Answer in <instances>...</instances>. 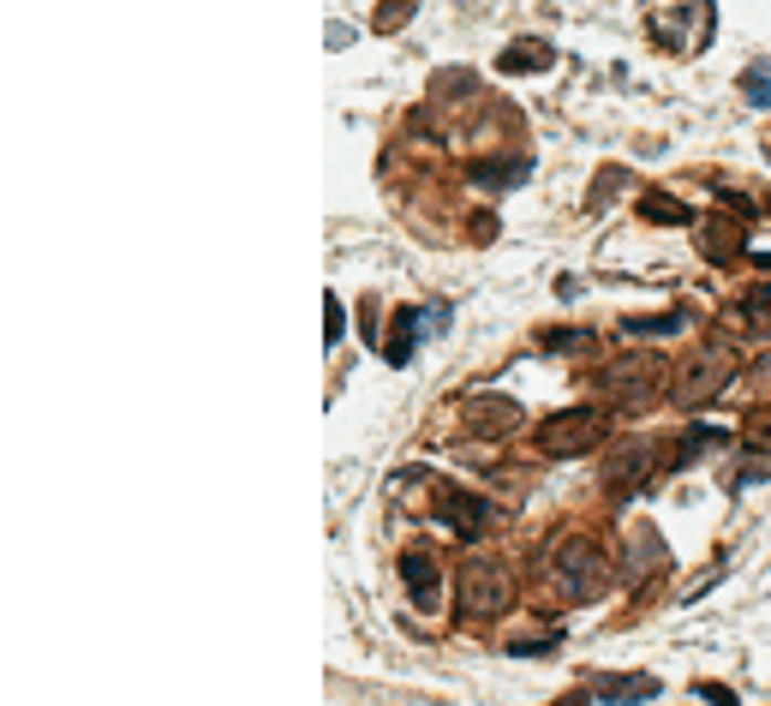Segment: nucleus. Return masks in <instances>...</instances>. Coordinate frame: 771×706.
Returning a JSON list of instances; mask_svg holds the SVG:
<instances>
[{
    "label": "nucleus",
    "instance_id": "b1692460",
    "mask_svg": "<svg viewBox=\"0 0 771 706\" xmlns=\"http://www.w3.org/2000/svg\"><path fill=\"white\" fill-rule=\"evenodd\" d=\"M700 700H706V706H736V695H730L723 683H700Z\"/></svg>",
    "mask_w": 771,
    "mask_h": 706
},
{
    "label": "nucleus",
    "instance_id": "6e6552de",
    "mask_svg": "<svg viewBox=\"0 0 771 706\" xmlns=\"http://www.w3.org/2000/svg\"><path fill=\"white\" fill-rule=\"evenodd\" d=\"M461 419H467L472 437H509L514 425H521V407H514L509 395H467Z\"/></svg>",
    "mask_w": 771,
    "mask_h": 706
},
{
    "label": "nucleus",
    "instance_id": "20e7f679",
    "mask_svg": "<svg viewBox=\"0 0 771 706\" xmlns=\"http://www.w3.org/2000/svg\"><path fill=\"white\" fill-rule=\"evenodd\" d=\"M455 586H461V616H472V623L509 611V575H502L497 563H485V557H467V569H461Z\"/></svg>",
    "mask_w": 771,
    "mask_h": 706
},
{
    "label": "nucleus",
    "instance_id": "f3484780",
    "mask_svg": "<svg viewBox=\"0 0 771 706\" xmlns=\"http://www.w3.org/2000/svg\"><path fill=\"white\" fill-rule=\"evenodd\" d=\"M640 204H646V216H652V222H664V228H688V222H694V210H688V204H676V198H664V193H646Z\"/></svg>",
    "mask_w": 771,
    "mask_h": 706
},
{
    "label": "nucleus",
    "instance_id": "a211bd4d",
    "mask_svg": "<svg viewBox=\"0 0 771 706\" xmlns=\"http://www.w3.org/2000/svg\"><path fill=\"white\" fill-rule=\"evenodd\" d=\"M741 323H748V330H771V288H753L748 300H741Z\"/></svg>",
    "mask_w": 771,
    "mask_h": 706
},
{
    "label": "nucleus",
    "instance_id": "39448f33",
    "mask_svg": "<svg viewBox=\"0 0 771 706\" xmlns=\"http://www.w3.org/2000/svg\"><path fill=\"white\" fill-rule=\"evenodd\" d=\"M437 521L449 527L455 539H467V546H479L485 521H491V503H485V497H472L467 485H437Z\"/></svg>",
    "mask_w": 771,
    "mask_h": 706
},
{
    "label": "nucleus",
    "instance_id": "2eb2a0df",
    "mask_svg": "<svg viewBox=\"0 0 771 706\" xmlns=\"http://www.w3.org/2000/svg\"><path fill=\"white\" fill-rule=\"evenodd\" d=\"M706 444H730V432H718V425H694L688 437H676V444H670V461H676V467H694Z\"/></svg>",
    "mask_w": 771,
    "mask_h": 706
},
{
    "label": "nucleus",
    "instance_id": "9d476101",
    "mask_svg": "<svg viewBox=\"0 0 771 706\" xmlns=\"http://www.w3.org/2000/svg\"><path fill=\"white\" fill-rule=\"evenodd\" d=\"M551 61H556V49H551V42L521 37V42H509V49L497 54V72H509V79H527V72H544Z\"/></svg>",
    "mask_w": 771,
    "mask_h": 706
},
{
    "label": "nucleus",
    "instance_id": "f257e3e1",
    "mask_svg": "<svg viewBox=\"0 0 771 706\" xmlns=\"http://www.w3.org/2000/svg\"><path fill=\"white\" fill-rule=\"evenodd\" d=\"M598 586H604V551L592 539H562L551 551V593L562 605H581Z\"/></svg>",
    "mask_w": 771,
    "mask_h": 706
},
{
    "label": "nucleus",
    "instance_id": "a878e982",
    "mask_svg": "<svg viewBox=\"0 0 771 706\" xmlns=\"http://www.w3.org/2000/svg\"><path fill=\"white\" fill-rule=\"evenodd\" d=\"M723 210H730V216H741V222H748V216H753V204L741 198V193H723Z\"/></svg>",
    "mask_w": 771,
    "mask_h": 706
},
{
    "label": "nucleus",
    "instance_id": "9b49d317",
    "mask_svg": "<svg viewBox=\"0 0 771 706\" xmlns=\"http://www.w3.org/2000/svg\"><path fill=\"white\" fill-rule=\"evenodd\" d=\"M419 330H425V312H413V305H402L389 323V342H383V360L389 365H407L413 360V342H419Z\"/></svg>",
    "mask_w": 771,
    "mask_h": 706
},
{
    "label": "nucleus",
    "instance_id": "7ed1b4c3",
    "mask_svg": "<svg viewBox=\"0 0 771 706\" xmlns=\"http://www.w3.org/2000/svg\"><path fill=\"white\" fill-rule=\"evenodd\" d=\"M598 384L616 407H652L658 402V360H652V353H628V360L604 365Z\"/></svg>",
    "mask_w": 771,
    "mask_h": 706
},
{
    "label": "nucleus",
    "instance_id": "c85d7f7f",
    "mask_svg": "<svg viewBox=\"0 0 771 706\" xmlns=\"http://www.w3.org/2000/svg\"><path fill=\"white\" fill-rule=\"evenodd\" d=\"M760 377H765V384H771V360H765V365H760Z\"/></svg>",
    "mask_w": 771,
    "mask_h": 706
},
{
    "label": "nucleus",
    "instance_id": "5701e85b",
    "mask_svg": "<svg viewBox=\"0 0 771 706\" xmlns=\"http://www.w3.org/2000/svg\"><path fill=\"white\" fill-rule=\"evenodd\" d=\"M741 96H748L753 108H771V79L765 72H748V79H741Z\"/></svg>",
    "mask_w": 771,
    "mask_h": 706
},
{
    "label": "nucleus",
    "instance_id": "f8f14e48",
    "mask_svg": "<svg viewBox=\"0 0 771 706\" xmlns=\"http://www.w3.org/2000/svg\"><path fill=\"white\" fill-rule=\"evenodd\" d=\"M532 174V162L521 156H502V162H472V186H485V193H502V186H521Z\"/></svg>",
    "mask_w": 771,
    "mask_h": 706
},
{
    "label": "nucleus",
    "instance_id": "cd10ccee",
    "mask_svg": "<svg viewBox=\"0 0 771 706\" xmlns=\"http://www.w3.org/2000/svg\"><path fill=\"white\" fill-rule=\"evenodd\" d=\"M556 706H592V695H569V700H556Z\"/></svg>",
    "mask_w": 771,
    "mask_h": 706
},
{
    "label": "nucleus",
    "instance_id": "423d86ee",
    "mask_svg": "<svg viewBox=\"0 0 771 706\" xmlns=\"http://www.w3.org/2000/svg\"><path fill=\"white\" fill-rule=\"evenodd\" d=\"M723 384H730V353H694V365L676 377V407H706Z\"/></svg>",
    "mask_w": 771,
    "mask_h": 706
},
{
    "label": "nucleus",
    "instance_id": "dca6fc26",
    "mask_svg": "<svg viewBox=\"0 0 771 706\" xmlns=\"http://www.w3.org/2000/svg\"><path fill=\"white\" fill-rule=\"evenodd\" d=\"M681 330H688V312H664V318H628V323H622V335H628V342H634V335H681Z\"/></svg>",
    "mask_w": 771,
    "mask_h": 706
},
{
    "label": "nucleus",
    "instance_id": "f03ea898",
    "mask_svg": "<svg viewBox=\"0 0 771 706\" xmlns=\"http://www.w3.org/2000/svg\"><path fill=\"white\" fill-rule=\"evenodd\" d=\"M598 437H604V414H598V407H562V414H544L539 419L532 444H539V455L569 461V455H586Z\"/></svg>",
    "mask_w": 771,
    "mask_h": 706
},
{
    "label": "nucleus",
    "instance_id": "6ab92c4d",
    "mask_svg": "<svg viewBox=\"0 0 771 706\" xmlns=\"http://www.w3.org/2000/svg\"><path fill=\"white\" fill-rule=\"evenodd\" d=\"M539 347H551V353H581V347H592V330H544Z\"/></svg>",
    "mask_w": 771,
    "mask_h": 706
},
{
    "label": "nucleus",
    "instance_id": "393cba45",
    "mask_svg": "<svg viewBox=\"0 0 771 706\" xmlns=\"http://www.w3.org/2000/svg\"><path fill=\"white\" fill-rule=\"evenodd\" d=\"M323 305H330V318H323V335H330V342H335V335H341V300L330 293V300H323Z\"/></svg>",
    "mask_w": 771,
    "mask_h": 706
},
{
    "label": "nucleus",
    "instance_id": "1a4fd4ad",
    "mask_svg": "<svg viewBox=\"0 0 771 706\" xmlns=\"http://www.w3.org/2000/svg\"><path fill=\"white\" fill-rule=\"evenodd\" d=\"M402 581H407V593H413V605H419V611L442 605V569L425 551H402Z\"/></svg>",
    "mask_w": 771,
    "mask_h": 706
},
{
    "label": "nucleus",
    "instance_id": "4be33fe9",
    "mask_svg": "<svg viewBox=\"0 0 771 706\" xmlns=\"http://www.w3.org/2000/svg\"><path fill=\"white\" fill-rule=\"evenodd\" d=\"M509 653H514V658H532V653L551 658V653H556V635H521V641H509Z\"/></svg>",
    "mask_w": 771,
    "mask_h": 706
},
{
    "label": "nucleus",
    "instance_id": "ddd939ff",
    "mask_svg": "<svg viewBox=\"0 0 771 706\" xmlns=\"http://www.w3.org/2000/svg\"><path fill=\"white\" fill-rule=\"evenodd\" d=\"M598 695L604 700H616V706H646L652 695H658V676H604V683H598Z\"/></svg>",
    "mask_w": 771,
    "mask_h": 706
},
{
    "label": "nucleus",
    "instance_id": "412c9836",
    "mask_svg": "<svg viewBox=\"0 0 771 706\" xmlns=\"http://www.w3.org/2000/svg\"><path fill=\"white\" fill-rule=\"evenodd\" d=\"M741 444H748L753 455H765V449H771V407H760V414L748 419V432H741Z\"/></svg>",
    "mask_w": 771,
    "mask_h": 706
},
{
    "label": "nucleus",
    "instance_id": "0eeeda50",
    "mask_svg": "<svg viewBox=\"0 0 771 706\" xmlns=\"http://www.w3.org/2000/svg\"><path fill=\"white\" fill-rule=\"evenodd\" d=\"M658 444H622L604 455V491L611 497H634L640 485L652 479V467H658V455H652Z\"/></svg>",
    "mask_w": 771,
    "mask_h": 706
},
{
    "label": "nucleus",
    "instance_id": "bb28decb",
    "mask_svg": "<svg viewBox=\"0 0 771 706\" xmlns=\"http://www.w3.org/2000/svg\"><path fill=\"white\" fill-rule=\"evenodd\" d=\"M449 318H455L449 305H431V312H425V330H449Z\"/></svg>",
    "mask_w": 771,
    "mask_h": 706
},
{
    "label": "nucleus",
    "instance_id": "4468645a",
    "mask_svg": "<svg viewBox=\"0 0 771 706\" xmlns=\"http://www.w3.org/2000/svg\"><path fill=\"white\" fill-rule=\"evenodd\" d=\"M670 563V557H664V546H658V533H652V527H640V539H634L628 546V581L640 586L646 575H658V569Z\"/></svg>",
    "mask_w": 771,
    "mask_h": 706
},
{
    "label": "nucleus",
    "instance_id": "aec40b11",
    "mask_svg": "<svg viewBox=\"0 0 771 706\" xmlns=\"http://www.w3.org/2000/svg\"><path fill=\"white\" fill-rule=\"evenodd\" d=\"M413 12H419V0H383V7H377V31H402Z\"/></svg>",
    "mask_w": 771,
    "mask_h": 706
}]
</instances>
